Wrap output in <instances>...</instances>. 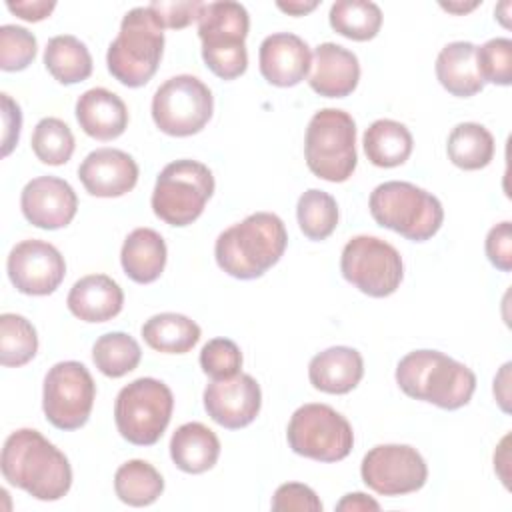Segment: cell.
Listing matches in <instances>:
<instances>
[{"mask_svg": "<svg viewBox=\"0 0 512 512\" xmlns=\"http://www.w3.org/2000/svg\"><path fill=\"white\" fill-rule=\"evenodd\" d=\"M436 78L444 90L458 98H470L484 88L476 66V46L472 42H450L436 56Z\"/></svg>", "mask_w": 512, "mask_h": 512, "instance_id": "25", "label": "cell"}, {"mask_svg": "<svg viewBox=\"0 0 512 512\" xmlns=\"http://www.w3.org/2000/svg\"><path fill=\"white\" fill-rule=\"evenodd\" d=\"M286 438L292 452L318 462L344 460L354 446L350 422L332 406L318 402L294 410Z\"/></svg>", "mask_w": 512, "mask_h": 512, "instance_id": "10", "label": "cell"}, {"mask_svg": "<svg viewBox=\"0 0 512 512\" xmlns=\"http://www.w3.org/2000/svg\"><path fill=\"white\" fill-rule=\"evenodd\" d=\"M296 218L308 240H326L338 226V204L324 190H306L296 204Z\"/></svg>", "mask_w": 512, "mask_h": 512, "instance_id": "35", "label": "cell"}, {"mask_svg": "<svg viewBox=\"0 0 512 512\" xmlns=\"http://www.w3.org/2000/svg\"><path fill=\"white\" fill-rule=\"evenodd\" d=\"M396 384L414 400L458 410L470 402L476 390V376L466 364L444 352L414 350L398 362Z\"/></svg>", "mask_w": 512, "mask_h": 512, "instance_id": "3", "label": "cell"}, {"mask_svg": "<svg viewBox=\"0 0 512 512\" xmlns=\"http://www.w3.org/2000/svg\"><path fill=\"white\" fill-rule=\"evenodd\" d=\"M148 8L156 14V18L160 20L162 28H186L188 24H192L194 20H198L204 4L198 0H188V2H152L148 4Z\"/></svg>", "mask_w": 512, "mask_h": 512, "instance_id": "41", "label": "cell"}, {"mask_svg": "<svg viewBox=\"0 0 512 512\" xmlns=\"http://www.w3.org/2000/svg\"><path fill=\"white\" fill-rule=\"evenodd\" d=\"M36 36L16 24L0 26V68L4 72H18L32 64L36 58Z\"/></svg>", "mask_w": 512, "mask_h": 512, "instance_id": "37", "label": "cell"}, {"mask_svg": "<svg viewBox=\"0 0 512 512\" xmlns=\"http://www.w3.org/2000/svg\"><path fill=\"white\" fill-rule=\"evenodd\" d=\"M0 470L8 484L44 502L60 500L72 486L68 458L34 428H20L4 440Z\"/></svg>", "mask_w": 512, "mask_h": 512, "instance_id": "1", "label": "cell"}, {"mask_svg": "<svg viewBox=\"0 0 512 512\" xmlns=\"http://www.w3.org/2000/svg\"><path fill=\"white\" fill-rule=\"evenodd\" d=\"M2 96V120H4V132H2V156H8L12 148L18 144L20 128H22V112L20 106L4 92Z\"/></svg>", "mask_w": 512, "mask_h": 512, "instance_id": "43", "label": "cell"}, {"mask_svg": "<svg viewBox=\"0 0 512 512\" xmlns=\"http://www.w3.org/2000/svg\"><path fill=\"white\" fill-rule=\"evenodd\" d=\"M44 66L60 84H78L92 74V56L82 40L58 34L44 48Z\"/></svg>", "mask_w": 512, "mask_h": 512, "instance_id": "29", "label": "cell"}, {"mask_svg": "<svg viewBox=\"0 0 512 512\" xmlns=\"http://www.w3.org/2000/svg\"><path fill=\"white\" fill-rule=\"evenodd\" d=\"M140 358V344L126 332L102 334L92 346V360L108 378H122L132 372L140 364Z\"/></svg>", "mask_w": 512, "mask_h": 512, "instance_id": "33", "label": "cell"}, {"mask_svg": "<svg viewBox=\"0 0 512 512\" xmlns=\"http://www.w3.org/2000/svg\"><path fill=\"white\" fill-rule=\"evenodd\" d=\"M144 342L164 354H186L200 340V326L178 312H160L142 324Z\"/></svg>", "mask_w": 512, "mask_h": 512, "instance_id": "28", "label": "cell"}, {"mask_svg": "<svg viewBox=\"0 0 512 512\" xmlns=\"http://www.w3.org/2000/svg\"><path fill=\"white\" fill-rule=\"evenodd\" d=\"M304 158L310 172L328 182H344L356 170V122L338 108L318 110L306 128Z\"/></svg>", "mask_w": 512, "mask_h": 512, "instance_id": "7", "label": "cell"}, {"mask_svg": "<svg viewBox=\"0 0 512 512\" xmlns=\"http://www.w3.org/2000/svg\"><path fill=\"white\" fill-rule=\"evenodd\" d=\"M260 74L278 88L300 84L312 66L310 46L292 32H276L262 40L258 50Z\"/></svg>", "mask_w": 512, "mask_h": 512, "instance_id": "19", "label": "cell"}, {"mask_svg": "<svg viewBox=\"0 0 512 512\" xmlns=\"http://www.w3.org/2000/svg\"><path fill=\"white\" fill-rule=\"evenodd\" d=\"M78 178L88 194L118 198L136 186L138 164L124 150L96 148L78 166Z\"/></svg>", "mask_w": 512, "mask_h": 512, "instance_id": "18", "label": "cell"}, {"mask_svg": "<svg viewBox=\"0 0 512 512\" xmlns=\"http://www.w3.org/2000/svg\"><path fill=\"white\" fill-rule=\"evenodd\" d=\"M210 88L192 74L168 78L152 96V120L160 132L176 138L198 134L212 118Z\"/></svg>", "mask_w": 512, "mask_h": 512, "instance_id": "11", "label": "cell"}, {"mask_svg": "<svg viewBox=\"0 0 512 512\" xmlns=\"http://www.w3.org/2000/svg\"><path fill=\"white\" fill-rule=\"evenodd\" d=\"M368 160L378 168H394L404 164L414 148L410 130L396 120L380 118L374 120L362 138Z\"/></svg>", "mask_w": 512, "mask_h": 512, "instance_id": "27", "label": "cell"}, {"mask_svg": "<svg viewBox=\"0 0 512 512\" xmlns=\"http://www.w3.org/2000/svg\"><path fill=\"white\" fill-rule=\"evenodd\" d=\"M368 208L376 224L412 242L430 240L444 222L440 200L432 192L402 180L378 184L370 194Z\"/></svg>", "mask_w": 512, "mask_h": 512, "instance_id": "5", "label": "cell"}, {"mask_svg": "<svg viewBox=\"0 0 512 512\" xmlns=\"http://www.w3.org/2000/svg\"><path fill=\"white\" fill-rule=\"evenodd\" d=\"M148 6L132 8L120 22L118 36L106 52L108 72L128 88H140L152 80L164 52V32Z\"/></svg>", "mask_w": 512, "mask_h": 512, "instance_id": "4", "label": "cell"}, {"mask_svg": "<svg viewBox=\"0 0 512 512\" xmlns=\"http://www.w3.org/2000/svg\"><path fill=\"white\" fill-rule=\"evenodd\" d=\"M200 368L212 380H226L240 374L242 352L230 338H212L200 352Z\"/></svg>", "mask_w": 512, "mask_h": 512, "instance_id": "39", "label": "cell"}, {"mask_svg": "<svg viewBox=\"0 0 512 512\" xmlns=\"http://www.w3.org/2000/svg\"><path fill=\"white\" fill-rule=\"evenodd\" d=\"M364 484L382 496H402L420 490L428 480L422 454L408 444H378L360 464Z\"/></svg>", "mask_w": 512, "mask_h": 512, "instance_id": "14", "label": "cell"}, {"mask_svg": "<svg viewBox=\"0 0 512 512\" xmlns=\"http://www.w3.org/2000/svg\"><path fill=\"white\" fill-rule=\"evenodd\" d=\"M248 28L250 16L242 4H204L198 16V36L202 42V58L212 74L222 80H234L246 72Z\"/></svg>", "mask_w": 512, "mask_h": 512, "instance_id": "6", "label": "cell"}, {"mask_svg": "<svg viewBox=\"0 0 512 512\" xmlns=\"http://www.w3.org/2000/svg\"><path fill=\"white\" fill-rule=\"evenodd\" d=\"M476 6H478V2H472V4H468V6H466V4H464V6H462V4H442L444 10H448V12H458V14H460V12H468V10L476 8Z\"/></svg>", "mask_w": 512, "mask_h": 512, "instance_id": "48", "label": "cell"}, {"mask_svg": "<svg viewBox=\"0 0 512 512\" xmlns=\"http://www.w3.org/2000/svg\"><path fill=\"white\" fill-rule=\"evenodd\" d=\"M274 512H322V502L316 492L300 482L280 484L272 496Z\"/></svg>", "mask_w": 512, "mask_h": 512, "instance_id": "40", "label": "cell"}, {"mask_svg": "<svg viewBox=\"0 0 512 512\" xmlns=\"http://www.w3.org/2000/svg\"><path fill=\"white\" fill-rule=\"evenodd\" d=\"M288 232L284 222L272 212H254L232 224L214 244L216 264L232 278H260L284 254Z\"/></svg>", "mask_w": 512, "mask_h": 512, "instance_id": "2", "label": "cell"}, {"mask_svg": "<svg viewBox=\"0 0 512 512\" xmlns=\"http://www.w3.org/2000/svg\"><path fill=\"white\" fill-rule=\"evenodd\" d=\"M446 152L454 166L462 170H480L494 158V136L478 122H460L448 134Z\"/></svg>", "mask_w": 512, "mask_h": 512, "instance_id": "30", "label": "cell"}, {"mask_svg": "<svg viewBox=\"0 0 512 512\" xmlns=\"http://www.w3.org/2000/svg\"><path fill=\"white\" fill-rule=\"evenodd\" d=\"M32 152L34 156L50 166L66 164L74 154V134L70 126L60 118H42L32 132Z\"/></svg>", "mask_w": 512, "mask_h": 512, "instance_id": "36", "label": "cell"}, {"mask_svg": "<svg viewBox=\"0 0 512 512\" xmlns=\"http://www.w3.org/2000/svg\"><path fill=\"white\" fill-rule=\"evenodd\" d=\"M38 352L36 328L20 314L4 312L0 316V364L18 368L28 364Z\"/></svg>", "mask_w": 512, "mask_h": 512, "instance_id": "34", "label": "cell"}, {"mask_svg": "<svg viewBox=\"0 0 512 512\" xmlns=\"http://www.w3.org/2000/svg\"><path fill=\"white\" fill-rule=\"evenodd\" d=\"M202 400L204 410L216 424L238 430L256 420L262 406V392L250 374L240 372L226 380H212L204 388Z\"/></svg>", "mask_w": 512, "mask_h": 512, "instance_id": "16", "label": "cell"}, {"mask_svg": "<svg viewBox=\"0 0 512 512\" xmlns=\"http://www.w3.org/2000/svg\"><path fill=\"white\" fill-rule=\"evenodd\" d=\"M76 120L90 138L106 142L124 134L128 108L118 94L106 88H90L76 100Z\"/></svg>", "mask_w": 512, "mask_h": 512, "instance_id": "23", "label": "cell"}, {"mask_svg": "<svg viewBox=\"0 0 512 512\" xmlns=\"http://www.w3.org/2000/svg\"><path fill=\"white\" fill-rule=\"evenodd\" d=\"M94 398L96 384L82 362H58L44 376L42 410L58 430L82 428L90 418Z\"/></svg>", "mask_w": 512, "mask_h": 512, "instance_id": "13", "label": "cell"}, {"mask_svg": "<svg viewBox=\"0 0 512 512\" xmlns=\"http://www.w3.org/2000/svg\"><path fill=\"white\" fill-rule=\"evenodd\" d=\"M336 510L338 512H370V510H380V504L370 498L368 494L364 492H352V494H346L338 504H336Z\"/></svg>", "mask_w": 512, "mask_h": 512, "instance_id": "45", "label": "cell"}, {"mask_svg": "<svg viewBox=\"0 0 512 512\" xmlns=\"http://www.w3.org/2000/svg\"><path fill=\"white\" fill-rule=\"evenodd\" d=\"M218 456L220 440L202 422H186L170 438V458L182 472L202 474L218 462Z\"/></svg>", "mask_w": 512, "mask_h": 512, "instance_id": "26", "label": "cell"}, {"mask_svg": "<svg viewBox=\"0 0 512 512\" xmlns=\"http://www.w3.org/2000/svg\"><path fill=\"white\" fill-rule=\"evenodd\" d=\"M6 8L16 14L18 18L26 20V22H40L44 18H48L52 14V10L56 8V2H48V0H8Z\"/></svg>", "mask_w": 512, "mask_h": 512, "instance_id": "44", "label": "cell"}, {"mask_svg": "<svg viewBox=\"0 0 512 512\" xmlns=\"http://www.w3.org/2000/svg\"><path fill=\"white\" fill-rule=\"evenodd\" d=\"M334 32L348 40H372L382 26V10L368 0H338L330 6L328 14Z\"/></svg>", "mask_w": 512, "mask_h": 512, "instance_id": "32", "label": "cell"}, {"mask_svg": "<svg viewBox=\"0 0 512 512\" xmlns=\"http://www.w3.org/2000/svg\"><path fill=\"white\" fill-rule=\"evenodd\" d=\"M510 366H512V364L506 362V364L500 368L498 376L494 378V396H496V400H498V404H500V408H502L504 412H510V406H508V400H510V392H508Z\"/></svg>", "mask_w": 512, "mask_h": 512, "instance_id": "46", "label": "cell"}, {"mask_svg": "<svg viewBox=\"0 0 512 512\" xmlns=\"http://www.w3.org/2000/svg\"><path fill=\"white\" fill-rule=\"evenodd\" d=\"M174 410L172 390L156 378H136L126 384L114 402V422L124 440L136 446L156 444Z\"/></svg>", "mask_w": 512, "mask_h": 512, "instance_id": "9", "label": "cell"}, {"mask_svg": "<svg viewBox=\"0 0 512 512\" xmlns=\"http://www.w3.org/2000/svg\"><path fill=\"white\" fill-rule=\"evenodd\" d=\"M340 272L354 288L372 298L394 294L404 276L400 252L382 238L354 236L340 256Z\"/></svg>", "mask_w": 512, "mask_h": 512, "instance_id": "12", "label": "cell"}, {"mask_svg": "<svg viewBox=\"0 0 512 512\" xmlns=\"http://www.w3.org/2000/svg\"><path fill=\"white\" fill-rule=\"evenodd\" d=\"M364 376V360L356 348L330 346L308 364L310 384L326 394H348Z\"/></svg>", "mask_w": 512, "mask_h": 512, "instance_id": "22", "label": "cell"}, {"mask_svg": "<svg viewBox=\"0 0 512 512\" xmlns=\"http://www.w3.org/2000/svg\"><path fill=\"white\" fill-rule=\"evenodd\" d=\"M476 66L486 82L498 86H510L512 82V40L492 38L480 48L476 46Z\"/></svg>", "mask_w": 512, "mask_h": 512, "instance_id": "38", "label": "cell"}, {"mask_svg": "<svg viewBox=\"0 0 512 512\" xmlns=\"http://www.w3.org/2000/svg\"><path fill=\"white\" fill-rule=\"evenodd\" d=\"M360 80L356 54L340 44L324 42L314 50L310 88L324 98H344L352 94Z\"/></svg>", "mask_w": 512, "mask_h": 512, "instance_id": "20", "label": "cell"}, {"mask_svg": "<svg viewBox=\"0 0 512 512\" xmlns=\"http://www.w3.org/2000/svg\"><path fill=\"white\" fill-rule=\"evenodd\" d=\"M114 492L128 506H150L164 492V478L150 462L134 458L116 470Z\"/></svg>", "mask_w": 512, "mask_h": 512, "instance_id": "31", "label": "cell"}, {"mask_svg": "<svg viewBox=\"0 0 512 512\" xmlns=\"http://www.w3.org/2000/svg\"><path fill=\"white\" fill-rule=\"evenodd\" d=\"M6 270L18 292L28 296H48L62 284L66 262L56 246L30 238L18 242L10 250Z\"/></svg>", "mask_w": 512, "mask_h": 512, "instance_id": "15", "label": "cell"}, {"mask_svg": "<svg viewBox=\"0 0 512 512\" xmlns=\"http://www.w3.org/2000/svg\"><path fill=\"white\" fill-rule=\"evenodd\" d=\"M276 6H278L282 12L290 14V16H304V14L312 12V10L318 6V2H316V0H312V2H298V0H292V2H276Z\"/></svg>", "mask_w": 512, "mask_h": 512, "instance_id": "47", "label": "cell"}, {"mask_svg": "<svg viewBox=\"0 0 512 512\" xmlns=\"http://www.w3.org/2000/svg\"><path fill=\"white\" fill-rule=\"evenodd\" d=\"M66 304L82 322H108L120 314L124 306V292L110 276L88 274L74 282Z\"/></svg>", "mask_w": 512, "mask_h": 512, "instance_id": "21", "label": "cell"}, {"mask_svg": "<svg viewBox=\"0 0 512 512\" xmlns=\"http://www.w3.org/2000/svg\"><path fill=\"white\" fill-rule=\"evenodd\" d=\"M214 194L212 170L198 160H174L166 164L152 190L154 214L170 226H188L200 218Z\"/></svg>", "mask_w": 512, "mask_h": 512, "instance_id": "8", "label": "cell"}, {"mask_svg": "<svg viewBox=\"0 0 512 512\" xmlns=\"http://www.w3.org/2000/svg\"><path fill=\"white\" fill-rule=\"evenodd\" d=\"M166 256L168 250L160 232L152 228H136L126 236L122 244L120 264L130 280L138 284H150L164 272Z\"/></svg>", "mask_w": 512, "mask_h": 512, "instance_id": "24", "label": "cell"}, {"mask_svg": "<svg viewBox=\"0 0 512 512\" xmlns=\"http://www.w3.org/2000/svg\"><path fill=\"white\" fill-rule=\"evenodd\" d=\"M484 250L494 268L502 272L512 270V224L508 220L488 230Z\"/></svg>", "mask_w": 512, "mask_h": 512, "instance_id": "42", "label": "cell"}, {"mask_svg": "<svg viewBox=\"0 0 512 512\" xmlns=\"http://www.w3.org/2000/svg\"><path fill=\"white\" fill-rule=\"evenodd\" d=\"M20 208L32 226L58 230L74 220L78 196L66 180L58 176H38L22 188Z\"/></svg>", "mask_w": 512, "mask_h": 512, "instance_id": "17", "label": "cell"}]
</instances>
